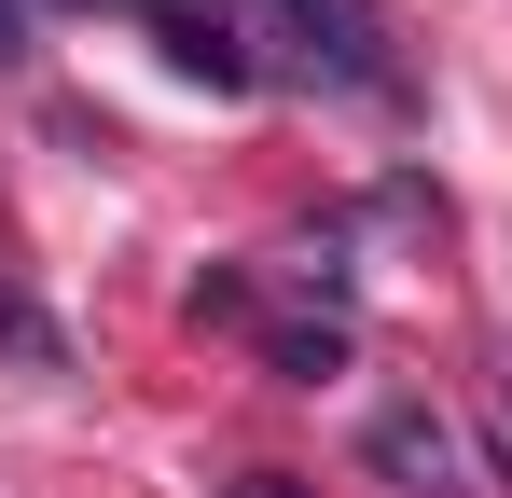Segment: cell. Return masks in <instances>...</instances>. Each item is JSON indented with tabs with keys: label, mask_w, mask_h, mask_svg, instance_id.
<instances>
[{
	"label": "cell",
	"mask_w": 512,
	"mask_h": 498,
	"mask_svg": "<svg viewBox=\"0 0 512 498\" xmlns=\"http://www.w3.org/2000/svg\"><path fill=\"white\" fill-rule=\"evenodd\" d=\"M277 70H305L319 97H402V56H388V0H250Z\"/></svg>",
	"instance_id": "1"
},
{
	"label": "cell",
	"mask_w": 512,
	"mask_h": 498,
	"mask_svg": "<svg viewBox=\"0 0 512 498\" xmlns=\"http://www.w3.org/2000/svg\"><path fill=\"white\" fill-rule=\"evenodd\" d=\"M360 457H374L402 498H485V485H471L457 415H429V402H374V415H360Z\"/></svg>",
	"instance_id": "2"
},
{
	"label": "cell",
	"mask_w": 512,
	"mask_h": 498,
	"mask_svg": "<svg viewBox=\"0 0 512 498\" xmlns=\"http://www.w3.org/2000/svg\"><path fill=\"white\" fill-rule=\"evenodd\" d=\"M139 28L167 42L180 83H208V97H236L250 83V42H236V0H139Z\"/></svg>",
	"instance_id": "3"
},
{
	"label": "cell",
	"mask_w": 512,
	"mask_h": 498,
	"mask_svg": "<svg viewBox=\"0 0 512 498\" xmlns=\"http://www.w3.org/2000/svg\"><path fill=\"white\" fill-rule=\"evenodd\" d=\"M263 360L319 388V374H346V360H360V332H346V305H319V319H277V332H263Z\"/></svg>",
	"instance_id": "4"
},
{
	"label": "cell",
	"mask_w": 512,
	"mask_h": 498,
	"mask_svg": "<svg viewBox=\"0 0 512 498\" xmlns=\"http://www.w3.org/2000/svg\"><path fill=\"white\" fill-rule=\"evenodd\" d=\"M0 346H14V360H28V374H56V360H70V332L42 319V305H28V291H0Z\"/></svg>",
	"instance_id": "5"
},
{
	"label": "cell",
	"mask_w": 512,
	"mask_h": 498,
	"mask_svg": "<svg viewBox=\"0 0 512 498\" xmlns=\"http://www.w3.org/2000/svg\"><path fill=\"white\" fill-rule=\"evenodd\" d=\"M14 56H28V0H0V70H14Z\"/></svg>",
	"instance_id": "6"
},
{
	"label": "cell",
	"mask_w": 512,
	"mask_h": 498,
	"mask_svg": "<svg viewBox=\"0 0 512 498\" xmlns=\"http://www.w3.org/2000/svg\"><path fill=\"white\" fill-rule=\"evenodd\" d=\"M222 498H305V485H291V471H250V485H222Z\"/></svg>",
	"instance_id": "7"
},
{
	"label": "cell",
	"mask_w": 512,
	"mask_h": 498,
	"mask_svg": "<svg viewBox=\"0 0 512 498\" xmlns=\"http://www.w3.org/2000/svg\"><path fill=\"white\" fill-rule=\"evenodd\" d=\"M84 14H139V0H84Z\"/></svg>",
	"instance_id": "8"
}]
</instances>
